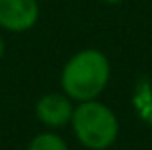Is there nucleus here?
Here are the masks:
<instances>
[{
	"instance_id": "obj_6",
	"label": "nucleus",
	"mask_w": 152,
	"mask_h": 150,
	"mask_svg": "<svg viewBox=\"0 0 152 150\" xmlns=\"http://www.w3.org/2000/svg\"><path fill=\"white\" fill-rule=\"evenodd\" d=\"M2 56H4V39L0 35V60H2Z\"/></svg>"
},
{
	"instance_id": "obj_4",
	"label": "nucleus",
	"mask_w": 152,
	"mask_h": 150,
	"mask_svg": "<svg viewBox=\"0 0 152 150\" xmlns=\"http://www.w3.org/2000/svg\"><path fill=\"white\" fill-rule=\"evenodd\" d=\"M73 108L75 106L67 94L48 92L37 100L35 114H37V119L42 125L58 129V127H64V125H67L71 121Z\"/></svg>"
},
{
	"instance_id": "obj_5",
	"label": "nucleus",
	"mask_w": 152,
	"mask_h": 150,
	"mask_svg": "<svg viewBox=\"0 0 152 150\" xmlns=\"http://www.w3.org/2000/svg\"><path fill=\"white\" fill-rule=\"evenodd\" d=\"M27 150H69L67 143L56 133H41L29 143Z\"/></svg>"
},
{
	"instance_id": "obj_2",
	"label": "nucleus",
	"mask_w": 152,
	"mask_h": 150,
	"mask_svg": "<svg viewBox=\"0 0 152 150\" xmlns=\"http://www.w3.org/2000/svg\"><path fill=\"white\" fill-rule=\"evenodd\" d=\"M71 127L77 141L89 150H106L119 135V121L114 110L94 100L79 102L73 108Z\"/></svg>"
},
{
	"instance_id": "obj_1",
	"label": "nucleus",
	"mask_w": 152,
	"mask_h": 150,
	"mask_svg": "<svg viewBox=\"0 0 152 150\" xmlns=\"http://www.w3.org/2000/svg\"><path fill=\"white\" fill-rule=\"evenodd\" d=\"M110 81V62L98 48H83L66 62L60 75L64 94L75 102L94 100Z\"/></svg>"
},
{
	"instance_id": "obj_7",
	"label": "nucleus",
	"mask_w": 152,
	"mask_h": 150,
	"mask_svg": "<svg viewBox=\"0 0 152 150\" xmlns=\"http://www.w3.org/2000/svg\"><path fill=\"white\" fill-rule=\"evenodd\" d=\"M100 2H104V4H121V2H125V0H100Z\"/></svg>"
},
{
	"instance_id": "obj_3",
	"label": "nucleus",
	"mask_w": 152,
	"mask_h": 150,
	"mask_svg": "<svg viewBox=\"0 0 152 150\" xmlns=\"http://www.w3.org/2000/svg\"><path fill=\"white\" fill-rule=\"evenodd\" d=\"M37 0H0V27L10 33H25L39 21Z\"/></svg>"
}]
</instances>
